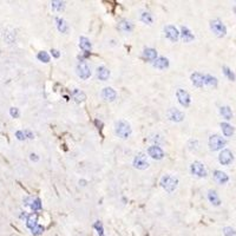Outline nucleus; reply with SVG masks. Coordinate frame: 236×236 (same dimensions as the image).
I'll return each mask as SVG.
<instances>
[{
  "mask_svg": "<svg viewBox=\"0 0 236 236\" xmlns=\"http://www.w3.org/2000/svg\"><path fill=\"white\" fill-rule=\"evenodd\" d=\"M115 131H116V135L118 137L126 139L130 137V135L132 132V129H131V126H130V124L127 122H125V121H118L116 123V125H115Z\"/></svg>",
  "mask_w": 236,
  "mask_h": 236,
  "instance_id": "obj_1",
  "label": "nucleus"
},
{
  "mask_svg": "<svg viewBox=\"0 0 236 236\" xmlns=\"http://www.w3.org/2000/svg\"><path fill=\"white\" fill-rule=\"evenodd\" d=\"M161 185H162V188L165 191L172 193V191H175V189L178 185V178L177 177H174L171 175H164L161 178Z\"/></svg>",
  "mask_w": 236,
  "mask_h": 236,
  "instance_id": "obj_2",
  "label": "nucleus"
},
{
  "mask_svg": "<svg viewBox=\"0 0 236 236\" xmlns=\"http://www.w3.org/2000/svg\"><path fill=\"white\" fill-rule=\"evenodd\" d=\"M225 144H227V140L219 135H212L209 137V149L211 151H217L222 149Z\"/></svg>",
  "mask_w": 236,
  "mask_h": 236,
  "instance_id": "obj_3",
  "label": "nucleus"
},
{
  "mask_svg": "<svg viewBox=\"0 0 236 236\" xmlns=\"http://www.w3.org/2000/svg\"><path fill=\"white\" fill-rule=\"evenodd\" d=\"M210 28H211L212 32H214L217 37H220V38H222V37H224V36L227 34V27L224 26V24H223L220 19H214V20H211V21H210Z\"/></svg>",
  "mask_w": 236,
  "mask_h": 236,
  "instance_id": "obj_4",
  "label": "nucleus"
},
{
  "mask_svg": "<svg viewBox=\"0 0 236 236\" xmlns=\"http://www.w3.org/2000/svg\"><path fill=\"white\" fill-rule=\"evenodd\" d=\"M164 34H165V38L169 39L170 42H176L180 39L181 32L174 25H168L164 27Z\"/></svg>",
  "mask_w": 236,
  "mask_h": 236,
  "instance_id": "obj_5",
  "label": "nucleus"
},
{
  "mask_svg": "<svg viewBox=\"0 0 236 236\" xmlns=\"http://www.w3.org/2000/svg\"><path fill=\"white\" fill-rule=\"evenodd\" d=\"M190 170H191L193 175L197 176V177H201V178H202V177H207V175H208L207 169H206V167L203 165V163H201V162H198V161L194 162V163L190 165Z\"/></svg>",
  "mask_w": 236,
  "mask_h": 236,
  "instance_id": "obj_6",
  "label": "nucleus"
},
{
  "mask_svg": "<svg viewBox=\"0 0 236 236\" xmlns=\"http://www.w3.org/2000/svg\"><path fill=\"white\" fill-rule=\"evenodd\" d=\"M149 162L146 159V156L144 153H139L134 158V167L138 170H145L149 168Z\"/></svg>",
  "mask_w": 236,
  "mask_h": 236,
  "instance_id": "obj_7",
  "label": "nucleus"
},
{
  "mask_svg": "<svg viewBox=\"0 0 236 236\" xmlns=\"http://www.w3.org/2000/svg\"><path fill=\"white\" fill-rule=\"evenodd\" d=\"M176 97L178 99V103H180L182 106L184 108H188L190 105V102H191V98H190V95L184 91L183 89H178L177 92H176Z\"/></svg>",
  "mask_w": 236,
  "mask_h": 236,
  "instance_id": "obj_8",
  "label": "nucleus"
},
{
  "mask_svg": "<svg viewBox=\"0 0 236 236\" xmlns=\"http://www.w3.org/2000/svg\"><path fill=\"white\" fill-rule=\"evenodd\" d=\"M77 74L82 78V79H89L91 77V70L87 66V64L85 61H80L77 65Z\"/></svg>",
  "mask_w": 236,
  "mask_h": 236,
  "instance_id": "obj_9",
  "label": "nucleus"
},
{
  "mask_svg": "<svg viewBox=\"0 0 236 236\" xmlns=\"http://www.w3.org/2000/svg\"><path fill=\"white\" fill-rule=\"evenodd\" d=\"M234 159V156H233V153L228 149H224L221 151V153L219 155V161L222 165H229Z\"/></svg>",
  "mask_w": 236,
  "mask_h": 236,
  "instance_id": "obj_10",
  "label": "nucleus"
},
{
  "mask_svg": "<svg viewBox=\"0 0 236 236\" xmlns=\"http://www.w3.org/2000/svg\"><path fill=\"white\" fill-rule=\"evenodd\" d=\"M148 155L153 158V159H162L163 157H164V151L162 150V148L161 146H158V145H151V146H149V149H148Z\"/></svg>",
  "mask_w": 236,
  "mask_h": 236,
  "instance_id": "obj_11",
  "label": "nucleus"
},
{
  "mask_svg": "<svg viewBox=\"0 0 236 236\" xmlns=\"http://www.w3.org/2000/svg\"><path fill=\"white\" fill-rule=\"evenodd\" d=\"M168 118L170 119V121H172V122H176V123H180L182 122L183 119H184V113L180 110H177V109H169L168 110Z\"/></svg>",
  "mask_w": 236,
  "mask_h": 236,
  "instance_id": "obj_12",
  "label": "nucleus"
},
{
  "mask_svg": "<svg viewBox=\"0 0 236 236\" xmlns=\"http://www.w3.org/2000/svg\"><path fill=\"white\" fill-rule=\"evenodd\" d=\"M102 98L109 102H113L117 98V92L112 87H104L102 91Z\"/></svg>",
  "mask_w": 236,
  "mask_h": 236,
  "instance_id": "obj_13",
  "label": "nucleus"
},
{
  "mask_svg": "<svg viewBox=\"0 0 236 236\" xmlns=\"http://www.w3.org/2000/svg\"><path fill=\"white\" fill-rule=\"evenodd\" d=\"M191 83L194 84L196 87H202L204 85V74L200 73V72H194L190 76Z\"/></svg>",
  "mask_w": 236,
  "mask_h": 236,
  "instance_id": "obj_14",
  "label": "nucleus"
},
{
  "mask_svg": "<svg viewBox=\"0 0 236 236\" xmlns=\"http://www.w3.org/2000/svg\"><path fill=\"white\" fill-rule=\"evenodd\" d=\"M181 37L184 42H190L195 39V36L193 32L187 27V26H181Z\"/></svg>",
  "mask_w": 236,
  "mask_h": 236,
  "instance_id": "obj_15",
  "label": "nucleus"
},
{
  "mask_svg": "<svg viewBox=\"0 0 236 236\" xmlns=\"http://www.w3.org/2000/svg\"><path fill=\"white\" fill-rule=\"evenodd\" d=\"M153 68L159 70H165L169 68V59L165 57H158L155 61L153 63Z\"/></svg>",
  "mask_w": 236,
  "mask_h": 236,
  "instance_id": "obj_16",
  "label": "nucleus"
},
{
  "mask_svg": "<svg viewBox=\"0 0 236 236\" xmlns=\"http://www.w3.org/2000/svg\"><path fill=\"white\" fill-rule=\"evenodd\" d=\"M214 178H215V181H216L217 183H220V184H225V183L229 181L228 175H227L225 172L221 171V170H215V171H214Z\"/></svg>",
  "mask_w": 236,
  "mask_h": 236,
  "instance_id": "obj_17",
  "label": "nucleus"
},
{
  "mask_svg": "<svg viewBox=\"0 0 236 236\" xmlns=\"http://www.w3.org/2000/svg\"><path fill=\"white\" fill-rule=\"evenodd\" d=\"M97 77L103 80V82H106L110 77V71L109 69H106L105 66H98L97 68Z\"/></svg>",
  "mask_w": 236,
  "mask_h": 236,
  "instance_id": "obj_18",
  "label": "nucleus"
},
{
  "mask_svg": "<svg viewBox=\"0 0 236 236\" xmlns=\"http://www.w3.org/2000/svg\"><path fill=\"white\" fill-rule=\"evenodd\" d=\"M143 57L146 59V60H150V61H155L157 59V51L155 49H151V47H148L143 51Z\"/></svg>",
  "mask_w": 236,
  "mask_h": 236,
  "instance_id": "obj_19",
  "label": "nucleus"
},
{
  "mask_svg": "<svg viewBox=\"0 0 236 236\" xmlns=\"http://www.w3.org/2000/svg\"><path fill=\"white\" fill-rule=\"evenodd\" d=\"M79 47L83 50L85 53H90L92 45H91V42L86 37H80L79 38Z\"/></svg>",
  "mask_w": 236,
  "mask_h": 236,
  "instance_id": "obj_20",
  "label": "nucleus"
},
{
  "mask_svg": "<svg viewBox=\"0 0 236 236\" xmlns=\"http://www.w3.org/2000/svg\"><path fill=\"white\" fill-rule=\"evenodd\" d=\"M208 200L209 202L215 207H219L221 204V200H220L219 195L215 190H209L208 191Z\"/></svg>",
  "mask_w": 236,
  "mask_h": 236,
  "instance_id": "obj_21",
  "label": "nucleus"
},
{
  "mask_svg": "<svg viewBox=\"0 0 236 236\" xmlns=\"http://www.w3.org/2000/svg\"><path fill=\"white\" fill-rule=\"evenodd\" d=\"M56 21L57 28H58L59 32H61V33H68L69 32V25L63 18H56Z\"/></svg>",
  "mask_w": 236,
  "mask_h": 236,
  "instance_id": "obj_22",
  "label": "nucleus"
},
{
  "mask_svg": "<svg viewBox=\"0 0 236 236\" xmlns=\"http://www.w3.org/2000/svg\"><path fill=\"white\" fill-rule=\"evenodd\" d=\"M221 129H222L223 135L225 137H231L234 135V132H235L234 126H231V125L228 124V123H221Z\"/></svg>",
  "mask_w": 236,
  "mask_h": 236,
  "instance_id": "obj_23",
  "label": "nucleus"
},
{
  "mask_svg": "<svg viewBox=\"0 0 236 236\" xmlns=\"http://www.w3.org/2000/svg\"><path fill=\"white\" fill-rule=\"evenodd\" d=\"M118 30L121 32H124V33H127V32H131L134 30V25L130 23V21H126V20H122L119 24H118Z\"/></svg>",
  "mask_w": 236,
  "mask_h": 236,
  "instance_id": "obj_24",
  "label": "nucleus"
},
{
  "mask_svg": "<svg viewBox=\"0 0 236 236\" xmlns=\"http://www.w3.org/2000/svg\"><path fill=\"white\" fill-rule=\"evenodd\" d=\"M72 97H73V99H74L77 103H80V102H84V100L86 99V95L84 93L83 91H80V90H78V89H74V90L72 91Z\"/></svg>",
  "mask_w": 236,
  "mask_h": 236,
  "instance_id": "obj_25",
  "label": "nucleus"
},
{
  "mask_svg": "<svg viewBox=\"0 0 236 236\" xmlns=\"http://www.w3.org/2000/svg\"><path fill=\"white\" fill-rule=\"evenodd\" d=\"M220 113L223 116V118H225L227 121L233 118V111L229 106H221L220 108Z\"/></svg>",
  "mask_w": 236,
  "mask_h": 236,
  "instance_id": "obj_26",
  "label": "nucleus"
},
{
  "mask_svg": "<svg viewBox=\"0 0 236 236\" xmlns=\"http://www.w3.org/2000/svg\"><path fill=\"white\" fill-rule=\"evenodd\" d=\"M204 85L215 87L217 85V78L211 74H204Z\"/></svg>",
  "mask_w": 236,
  "mask_h": 236,
  "instance_id": "obj_27",
  "label": "nucleus"
},
{
  "mask_svg": "<svg viewBox=\"0 0 236 236\" xmlns=\"http://www.w3.org/2000/svg\"><path fill=\"white\" fill-rule=\"evenodd\" d=\"M26 225H27V228H30L31 230H32L34 227H37V225H38V223H37V216L33 215V214L28 215L27 220H26Z\"/></svg>",
  "mask_w": 236,
  "mask_h": 236,
  "instance_id": "obj_28",
  "label": "nucleus"
},
{
  "mask_svg": "<svg viewBox=\"0 0 236 236\" xmlns=\"http://www.w3.org/2000/svg\"><path fill=\"white\" fill-rule=\"evenodd\" d=\"M222 70H223V73H224V76L229 79V80H231V82H235V79H236V76H235V73L231 71V70L229 69L228 66H223L222 68Z\"/></svg>",
  "mask_w": 236,
  "mask_h": 236,
  "instance_id": "obj_29",
  "label": "nucleus"
},
{
  "mask_svg": "<svg viewBox=\"0 0 236 236\" xmlns=\"http://www.w3.org/2000/svg\"><path fill=\"white\" fill-rule=\"evenodd\" d=\"M140 20H142L144 24L150 25V24H153V15L149 13V12H143V13L140 14Z\"/></svg>",
  "mask_w": 236,
  "mask_h": 236,
  "instance_id": "obj_30",
  "label": "nucleus"
},
{
  "mask_svg": "<svg viewBox=\"0 0 236 236\" xmlns=\"http://www.w3.org/2000/svg\"><path fill=\"white\" fill-rule=\"evenodd\" d=\"M51 7L53 10L58 11V12H60V11H63L65 8V2L64 1H52L51 2Z\"/></svg>",
  "mask_w": 236,
  "mask_h": 236,
  "instance_id": "obj_31",
  "label": "nucleus"
},
{
  "mask_svg": "<svg viewBox=\"0 0 236 236\" xmlns=\"http://www.w3.org/2000/svg\"><path fill=\"white\" fill-rule=\"evenodd\" d=\"M37 58L42 61V63H49L50 61V56H49V53L47 52H45V51H40L38 55H37Z\"/></svg>",
  "mask_w": 236,
  "mask_h": 236,
  "instance_id": "obj_32",
  "label": "nucleus"
},
{
  "mask_svg": "<svg viewBox=\"0 0 236 236\" xmlns=\"http://www.w3.org/2000/svg\"><path fill=\"white\" fill-rule=\"evenodd\" d=\"M93 227H95V229L97 230L98 235L99 236H105L104 235V228H103V224L100 221H96V223L93 224Z\"/></svg>",
  "mask_w": 236,
  "mask_h": 236,
  "instance_id": "obj_33",
  "label": "nucleus"
},
{
  "mask_svg": "<svg viewBox=\"0 0 236 236\" xmlns=\"http://www.w3.org/2000/svg\"><path fill=\"white\" fill-rule=\"evenodd\" d=\"M42 208V202H40V200H39V198H36V200L33 201V203L31 204V209H32L33 211L40 210Z\"/></svg>",
  "mask_w": 236,
  "mask_h": 236,
  "instance_id": "obj_34",
  "label": "nucleus"
},
{
  "mask_svg": "<svg viewBox=\"0 0 236 236\" xmlns=\"http://www.w3.org/2000/svg\"><path fill=\"white\" fill-rule=\"evenodd\" d=\"M44 230H45L44 225H42V224H38L37 227H34V228L32 229V234H33V235H36V236L42 235V233H44Z\"/></svg>",
  "mask_w": 236,
  "mask_h": 236,
  "instance_id": "obj_35",
  "label": "nucleus"
},
{
  "mask_svg": "<svg viewBox=\"0 0 236 236\" xmlns=\"http://www.w3.org/2000/svg\"><path fill=\"white\" fill-rule=\"evenodd\" d=\"M223 234L225 236H236V231L231 227H224L223 228Z\"/></svg>",
  "mask_w": 236,
  "mask_h": 236,
  "instance_id": "obj_36",
  "label": "nucleus"
},
{
  "mask_svg": "<svg viewBox=\"0 0 236 236\" xmlns=\"http://www.w3.org/2000/svg\"><path fill=\"white\" fill-rule=\"evenodd\" d=\"M15 137L19 139V140H25V139H26V136H25V134H24V130H18V131L15 132Z\"/></svg>",
  "mask_w": 236,
  "mask_h": 236,
  "instance_id": "obj_37",
  "label": "nucleus"
},
{
  "mask_svg": "<svg viewBox=\"0 0 236 236\" xmlns=\"http://www.w3.org/2000/svg\"><path fill=\"white\" fill-rule=\"evenodd\" d=\"M10 115H11L13 118H18L19 115H20L19 109H17V108H11V109H10Z\"/></svg>",
  "mask_w": 236,
  "mask_h": 236,
  "instance_id": "obj_38",
  "label": "nucleus"
},
{
  "mask_svg": "<svg viewBox=\"0 0 236 236\" xmlns=\"http://www.w3.org/2000/svg\"><path fill=\"white\" fill-rule=\"evenodd\" d=\"M24 134H25L26 138H30V139L34 138V135H33V132H32V131H30V130H24Z\"/></svg>",
  "mask_w": 236,
  "mask_h": 236,
  "instance_id": "obj_39",
  "label": "nucleus"
},
{
  "mask_svg": "<svg viewBox=\"0 0 236 236\" xmlns=\"http://www.w3.org/2000/svg\"><path fill=\"white\" fill-rule=\"evenodd\" d=\"M33 201H34V200H33V198H31V197H25V198H24V204L31 207V204L33 203Z\"/></svg>",
  "mask_w": 236,
  "mask_h": 236,
  "instance_id": "obj_40",
  "label": "nucleus"
},
{
  "mask_svg": "<svg viewBox=\"0 0 236 236\" xmlns=\"http://www.w3.org/2000/svg\"><path fill=\"white\" fill-rule=\"evenodd\" d=\"M51 53H52V56L55 57V58H59V57H60L59 51H58V50H56V49H52V50H51Z\"/></svg>",
  "mask_w": 236,
  "mask_h": 236,
  "instance_id": "obj_41",
  "label": "nucleus"
},
{
  "mask_svg": "<svg viewBox=\"0 0 236 236\" xmlns=\"http://www.w3.org/2000/svg\"><path fill=\"white\" fill-rule=\"evenodd\" d=\"M30 158H31V161H34V162H38V161H39V157H38V155H36V153H31V155H30Z\"/></svg>",
  "mask_w": 236,
  "mask_h": 236,
  "instance_id": "obj_42",
  "label": "nucleus"
},
{
  "mask_svg": "<svg viewBox=\"0 0 236 236\" xmlns=\"http://www.w3.org/2000/svg\"><path fill=\"white\" fill-rule=\"evenodd\" d=\"M95 124L97 125V127L99 129V130H100V129H102V126H103V123H102V122H99L98 119H96V121H95Z\"/></svg>",
  "mask_w": 236,
  "mask_h": 236,
  "instance_id": "obj_43",
  "label": "nucleus"
},
{
  "mask_svg": "<svg viewBox=\"0 0 236 236\" xmlns=\"http://www.w3.org/2000/svg\"><path fill=\"white\" fill-rule=\"evenodd\" d=\"M234 12H235V14H236V6L234 7Z\"/></svg>",
  "mask_w": 236,
  "mask_h": 236,
  "instance_id": "obj_44",
  "label": "nucleus"
}]
</instances>
